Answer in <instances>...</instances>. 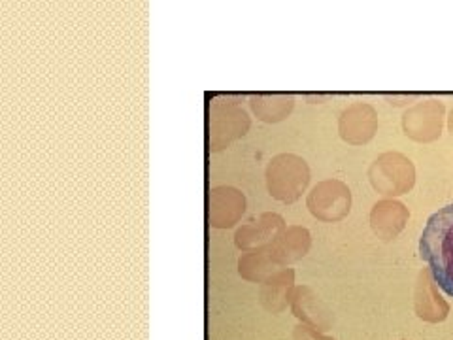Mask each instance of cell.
<instances>
[{"label":"cell","instance_id":"cell-1","mask_svg":"<svg viewBox=\"0 0 453 340\" xmlns=\"http://www.w3.org/2000/svg\"><path fill=\"white\" fill-rule=\"evenodd\" d=\"M419 256L431 269L434 282L453 297V205L427 219L419 238Z\"/></svg>","mask_w":453,"mask_h":340}]
</instances>
